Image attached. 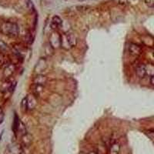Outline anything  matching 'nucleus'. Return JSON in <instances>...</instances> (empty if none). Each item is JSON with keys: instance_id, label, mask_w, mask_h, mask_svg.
<instances>
[{"instance_id": "obj_14", "label": "nucleus", "mask_w": 154, "mask_h": 154, "mask_svg": "<svg viewBox=\"0 0 154 154\" xmlns=\"http://www.w3.org/2000/svg\"><path fill=\"white\" fill-rule=\"evenodd\" d=\"M146 75L152 76L154 75V65L153 64H148L146 65Z\"/></svg>"}, {"instance_id": "obj_4", "label": "nucleus", "mask_w": 154, "mask_h": 154, "mask_svg": "<svg viewBox=\"0 0 154 154\" xmlns=\"http://www.w3.org/2000/svg\"><path fill=\"white\" fill-rule=\"evenodd\" d=\"M62 24H63V20H62L61 18L58 16H54L51 20L50 27L53 29H57L61 27Z\"/></svg>"}, {"instance_id": "obj_19", "label": "nucleus", "mask_w": 154, "mask_h": 154, "mask_svg": "<svg viewBox=\"0 0 154 154\" xmlns=\"http://www.w3.org/2000/svg\"><path fill=\"white\" fill-rule=\"evenodd\" d=\"M4 119V113H3V111L1 108H0V123H2V121H3Z\"/></svg>"}, {"instance_id": "obj_22", "label": "nucleus", "mask_w": 154, "mask_h": 154, "mask_svg": "<svg viewBox=\"0 0 154 154\" xmlns=\"http://www.w3.org/2000/svg\"><path fill=\"white\" fill-rule=\"evenodd\" d=\"M152 56H153V57H154V53H152Z\"/></svg>"}, {"instance_id": "obj_23", "label": "nucleus", "mask_w": 154, "mask_h": 154, "mask_svg": "<svg viewBox=\"0 0 154 154\" xmlns=\"http://www.w3.org/2000/svg\"><path fill=\"white\" fill-rule=\"evenodd\" d=\"M153 7H154V6H153Z\"/></svg>"}, {"instance_id": "obj_10", "label": "nucleus", "mask_w": 154, "mask_h": 154, "mask_svg": "<svg viewBox=\"0 0 154 154\" xmlns=\"http://www.w3.org/2000/svg\"><path fill=\"white\" fill-rule=\"evenodd\" d=\"M66 36L67 41H68V43L70 47H74V46H76L77 40L74 34L69 33V34H66Z\"/></svg>"}, {"instance_id": "obj_7", "label": "nucleus", "mask_w": 154, "mask_h": 154, "mask_svg": "<svg viewBox=\"0 0 154 154\" xmlns=\"http://www.w3.org/2000/svg\"><path fill=\"white\" fill-rule=\"evenodd\" d=\"M28 109H32L36 106V98L34 95H29L26 97Z\"/></svg>"}, {"instance_id": "obj_20", "label": "nucleus", "mask_w": 154, "mask_h": 154, "mask_svg": "<svg viewBox=\"0 0 154 154\" xmlns=\"http://www.w3.org/2000/svg\"><path fill=\"white\" fill-rule=\"evenodd\" d=\"M150 83H151V85L154 86V75H152V76L150 77Z\"/></svg>"}, {"instance_id": "obj_6", "label": "nucleus", "mask_w": 154, "mask_h": 154, "mask_svg": "<svg viewBox=\"0 0 154 154\" xmlns=\"http://www.w3.org/2000/svg\"><path fill=\"white\" fill-rule=\"evenodd\" d=\"M15 66L13 64H9L5 67L3 71V75L5 78H9L15 72Z\"/></svg>"}, {"instance_id": "obj_16", "label": "nucleus", "mask_w": 154, "mask_h": 154, "mask_svg": "<svg viewBox=\"0 0 154 154\" xmlns=\"http://www.w3.org/2000/svg\"><path fill=\"white\" fill-rule=\"evenodd\" d=\"M21 106H22V109H23V110H26V109H28L26 97V98H24L23 100V101H22V103H21Z\"/></svg>"}, {"instance_id": "obj_2", "label": "nucleus", "mask_w": 154, "mask_h": 154, "mask_svg": "<svg viewBox=\"0 0 154 154\" xmlns=\"http://www.w3.org/2000/svg\"><path fill=\"white\" fill-rule=\"evenodd\" d=\"M128 49H129V53L133 56H139L143 53L142 47L135 43H130Z\"/></svg>"}, {"instance_id": "obj_15", "label": "nucleus", "mask_w": 154, "mask_h": 154, "mask_svg": "<svg viewBox=\"0 0 154 154\" xmlns=\"http://www.w3.org/2000/svg\"><path fill=\"white\" fill-rule=\"evenodd\" d=\"M18 131L20 132V133H21L22 135H24L26 134V133H27L26 126H25L24 123H23L22 121H19V127H18Z\"/></svg>"}, {"instance_id": "obj_13", "label": "nucleus", "mask_w": 154, "mask_h": 154, "mask_svg": "<svg viewBox=\"0 0 154 154\" xmlns=\"http://www.w3.org/2000/svg\"><path fill=\"white\" fill-rule=\"evenodd\" d=\"M43 90V86H39V85H35L34 84V89H33V95L36 97V96H39Z\"/></svg>"}, {"instance_id": "obj_3", "label": "nucleus", "mask_w": 154, "mask_h": 154, "mask_svg": "<svg viewBox=\"0 0 154 154\" xmlns=\"http://www.w3.org/2000/svg\"><path fill=\"white\" fill-rule=\"evenodd\" d=\"M50 44L53 48L61 46V36L56 32L53 33L50 37Z\"/></svg>"}, {"instance_id": "obj_12", "label": "nucleus", "mask_w": 154, "mask_h": 154, "mask_svg": "<svg viewBox=\"0 0 154 154\" xmlns=\"http://www.w3.org/2000/svg\"><path fill=\"white\" fill-rule=\"evenodd\" d=\"M46 66V60L44 59H41L37 63L36 67H35V69H37V72H42V70L45 69Z\"/></svg>"}, {"instance_id": "obj_9", "label": "nucleus", "mask_w": 154, "mask_h": 154, "mask_svg": "<svg viewBox=\"0 0 154 154\" xmlns=\"http://www.w3.org/2000/svg\"><path fill=\"white\" fill-rule=\"evenodd\" d=\"M32 136L29 133H27L26 134L23 135L22 143H23V144L25 146H29L32 143Z\"/></svg>"}, {"instance_id": "obj_8", "label": "nucleus", "mask_w": 154, "mask_h": 154, "mask_svg": "<svg viewBox=\"0 0 154 154\" xmlns=\"http://www.w3.org/2000/svg\"><path fill=\"white\" fill-rule=\"evenodd\" d=\"M46 82H47V78L44 75H42V74H38L34 79V84L39 85V86H44Z\"/></svg>"}, {"instance_id": "obj_1", "label": "nucleus", "mask_w": 154, "mask_h": 154, "mask_svg": "<svg viewBox=\"0 0 154 154\" xmlns=\"http://www.w3.org/2000/svg\"><path fill=\"white\" fill-rule=\"evenodd\" d=\"M1 31L8 36L16 37L19 34V27L16 23L5 22L1 26Z\"/></svg>"}, {"instance_id": "obj_18", "label": "nucleus", "mask_w": 154, "mask_h": 154, "mask_svg": "<svg viewBox=\"0 0 154 154\" xmlns=\"http://www.w3.org/2000/svg\"><path fill=\"white\" fill-rule=\"evenodd\" d=\"M5 64V57L2 53H0V66Z\"/></svg>"}, {"instance_id": "obj_11", "label": "nucleus", "mask_w": 154, "mask_h": 154, "mask_svg": "<svg viewBox=\"0 0 154 154\" xmlns=\"http://www.w3.org/2000/svg\"><path fill=\"white\" fill-rule=\"evenodd\" d=\"M120 151V145L118 143H114L109 147V154H119Z\"/></svg>"}, {"instance_id": "obj_17", "label": "nucleus", "mask_w": 154, "mask_h": 154, "mask_svg": "<svg viewBox=\"0 0 154 154\" xmlns=\"http://www.w3.org/2000/svg\"><path fill=\"white\" fill-rule=\"evenodd\" d=\"M8 47H7V45L3 42V41H1L0 40V49L2 51H5L7 50Z\"/></svg>"}, {"instance_id": "obj_5", "label": "nucleus", "mask_w": 154, "mask_h": 154, "mask_svg": "<svg viewBox=\"0 0 154 154\" xmlns=\"http://www.w3.org/2000/svg\"><path fill=\"white\" fill-rule=\"evenodd\" d=\"M136 73L137 76L140 79H143L146 75V66L143 64H140L136 69Z\"/></svg>"}, {"instance_id": "obj_21", "label": "nucleus", "mask_w": 154, "mask_h": 154, "mask_svg": "<svg viewBox=\"0 0 154 154\" xmlns=\"http://www.w3.org/2000/svg\"><path fill=\"white\" fill-rule=\"evenodd\" d=\"M89 154H97V153H96V152H90Z\"/></svg>"}]
</instances>
